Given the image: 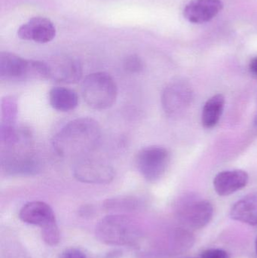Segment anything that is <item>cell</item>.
Masks as SVG:
<instances>
[{"label": "cell", "mask_w": 257, "mask_h": 258, "mask_svg": "<svg viewBox=\"0 0 257 258\" xmlns=\"http://www.w3.org/2000/svg\"><path fill=\"white\" fill-rule=\"evenodd\" d=\"M101 128L92 118L83 117L68 122L55 135L52 145L63 158L86 157L99 144Z\"/></svg>", "instance_id": "1"}, {"label": "cell", "mask_w": 257, "mask_h": 258, "mask_svg": "<svg viewBox=\"0 0 257 258\" xmlns=\"http://www.w3.org/2000/svg\"><path fill=\"white\" fill-rule=\"evenodd\" d=\"M4 146L2 153V167L11 174H31L39 168L37 161L31 150L30 135L27 132L18 131V135L12 141Z\"/></svg>", "instance_id": "2"}, {"label": "cell", "mask_w": 257, "mask_h": 258, "mask_svg": "<svg viewBox=\"0 0 257 258\" xmlns=\"http://www.w3.org/2000/svg\"><path fill=\"white\" fill-rule=\"evenodd\" d=\"M48 79L45 62L27 60L13 53H0V80L6 82Z\"/></svg>", "instance_id": "3"}, {"label": "cell", "mask_w": 257, "mask_h": 258, "mask_svg": "<svg viewBox=\"0 0 257 258\" xmlns=\"http://www.w3.org/2000/svg\"><path fill=\"white\" fill-rule=\"evenodd\" d=\"M86 104L95 110L110 108L116 102L118 89L111 76L104 72L94 73L84 79L81 86Z\"/></svg>", "instance_id": "4"}, {"label": "cell", "mask_w": 257, "mask_h": 258, "mask_svg": "<svg viewBox=\"0 0 257 258\" xmlns=\"http://www.w3.org/2000/svg\"><path fill=\"white\" fill-rule=\"evenodd\" d=\"M96 235L107 245H128L138 237V230L129 218L122 215H110L103 218L96 227Z\"/></svg>", "instance_id": "5"}, {"label": "cell", "mask_w": 257, "mask_h": 258, "mask_svg": "<svg viewBox=\"0 0 257 258\" xmlns=\"http://www.w3.org/2000/svg\"><path fill=\"white\" fill-rule=\"evenodd\" d=\"M135 162L139 172L147 181L156 182L167 171L170 154L164 147L151 146L138 152Z\"/></svg>", "instance_id": "6"}, {"label": "cell", "mask_w": 257, "mask_h": 258, "mask_svg": "<svg viewBox=\"0 0 257 258\" xmlns=\"http://www.w3.org/2000/svg\"><path fill=\"white\" fill-rule=\"evenodd\" d=\"M73 175L82 183L105 184L114 179L115 171L113 167L101 159L84 157L75 164Z\"/></svg>", "instance_id": "7"}, {"label": "cell", "mask_w": 257, "mask_h": 258, "mask_svg": "<svg viewBox=\"0 0 257 258\" xmlns=\"http://www.w3.org/2000/svg\"><path fill=\"white\" fill-rule=\"evenodd\" d=\"M193 100L191 88L185 82L170 83L164 89L161 96V104L169 116H180L187 110Z\"/></svg>", "instance_id": "8"}, {"label": "cell", "mask_w": 257, "mask_h": 258, "mask_svg": "<svg viewBox=\"0 0 257 258\" xmlns=\"http://www.w3.org/2000/svg\"><path fill=\"white\" fill-rule=\"evenodd\" d=\"M46 63L48 79L57 83L74 84L82 77L81 63L74 57L57 56Z\"/></svg>", "instance_id": "9"}, {"label": "cell", "mask_w": 257, "mask_h": 258, "mask_svg": "<svg viewBox=\"0 0 257 258\" xmlns=\"http://www.w3.org/2000/svg\"><path fill=\"white\" fill-rule=\"evenodd\" d=\"M19 218L26 224L40 227L42 231L57 227L54 211L44 202H30L24 205L20 211Z\"/></svg>", "instance_id": "10"}, {"label": "cell", "mask_w": 257, "mask_h": 258, "mask_svg": "<svg viewBox=\"0 0 257 258\" xmlns=\"http://www.w3.org/2000/svg\"><path fill=\"white\" fill-rule=\"evenodd\" d=\"M56 28L49 19L43 17H34L21 25L18 36L23 40L33 41L37 43H47L53 40Z\"/></svg>", "instance_id": "11"}, {"label": "cell", "mask_w": 257, "mask_h": 258, "mask_svg": "<svg viewBox=\"0 0 257 258\" xmlns=\"http://www.w3.org/2000/svg\"><path fill=\"white\" fill-rule=\"evenodd\" d=\"M214 209L210 202L204 200L192 199L187 200L181 209V215L189 226L200 229L211 221Z\"/></svg>", "instance_id": "12"}, {"label": "cell", "mask_w": 257, "mask_h": 258, "mask_svg": "<svg viewBox=\"0 0 257 258\" xmlns=\"http://www.w3.org/2000/svg\"><path fill=\"white\" fill-rule=\"evenodd\" d=\"M223 6L221 0H193L186 6L184 15L193 24H204L215 18Z\"/></svg>", "instance_id": "13"}, {"label": "cell", "mask_w": 257, "mask_h": 258, "mask_svg": "<svg viewBox=\"0 0 257 258\" xmlns=\"http://www.w3.org/2000/svg\"><path fill=\"white\" fill-rule=\"evenodd\" d=\"M248 179V174L242 170L222 171L214 178V189L218 195L229 196L244 188Z\"/></svg>", "instance_id": "14"}, {"label": "cell", "mask_w": 257, "mask_h": 258, "mask_svg": "<svg viewBox=\"0 0 257 258\" xmlns=\"http://www.w3.org/2000/svg\"><path fill=\"white\" fill-rule=\"evenodd\" d=\"M231 218L249 225H257V194H250L238 200L231 209Z\"/></svg>", "instance_id": "15"}, {"label": "cell", "mask_w": 257, "mask_h": 258, "mask_svg": "<svg viewBox=\"0 0 257 258\" xmlns=\"http://www.w3.org/2000/svg\"><path fill=\"white\" fill-rule=\"evenodd\" d=\"M49 103L52 108L57 111H71L78 106V95L72 89L54 87L49 92Z\"/></svg>", "instance_id": "16"}, {"label": "cell", "mask_w": 257, "mask_h": 258, "mask_svg": "<svg viewBox=\"0 0 257 258\" xmlns=\"http://www.w3.org/2000/svg\"><path fill=\"white\" fill-rule=\"evenodd\" d=\"M225 105V98L223 95H214L210 98L203 107L202 122L204 127L211 128L218 123Z\"/></svg>", "instance_id": "17"}, {"label": "cell", "mask_w": 257, "mask_h": 258, "mask_svg": "<svg viewBox=\"0 0 257 258\" xmlns=\"http://www.w3.org/2000/svg\"><path fill=\"white\" fill-rule=\"evenodd\" d=\"M3 122L2 125H15L17 113V104L12 98H6L3 100Z\"/></svg>", "instance_id": "18"}, {"label": "cell", "mask_w": 257, "mask_h": 258, "mask_svg": "<svg viewBox=\"0 0 257 258\" xmlns=\"http://www.w3.org/2000/svg\"><path fill=\"white\" fill-rule=\"evenodd\" d=\"M137 201L134 198H114L106 201L105 206L108 209H132L137 206Z\"/></svg>", "instance_id": "19"}, {"label": "cell", "mask_w": 257, "mask_h": 258, "mask_svg": "<svg viewBox=\"0 0 257 258\" xmlns=\"http://www.w3.org/2000/svg\"><path fill=\"white\" fill-rule=\"evenodd\" d=\"M125 69L131 73H138L143 69L141 60L135 55H131L125 62Z\"/></svg>", "instance_id": "20"}, {"label": "cell", "mask_w": 257, "mask_h": 258, "mask_svg": "<svg viewBox=\"0 0 257 258\" xmlns=\"http://www.w3.org/2000/svg\"><path fill=\"white\" fill-rule=\"evenodd\" d=\"M227 252L222 249H208L204 251L200 258H228Z\"/></svg>", "instance_id": "21"}, {"label": "cell", "mask_w": 257, "mask_h": 258, "mask_svg": "<svg viewBox=\"0 0 257 258\" xmlns=\"http://www.w3.org/2000/svg\"><path fill=\"white\" fill-rule=\"evenodd\" d=\"M60 258H87L85 254L78 248H70L64 250L60 254Z\"/></svg>", "instance_id": "22"}, {"label": "cell", "mask_w": 257, "mask_h": 258, "mask_svg": "<svg viewBox=\"0 0 257 258\" xmlns=\"http://www.w3.org/2000/svg\"><path fill=\"white\" fill-rule=\"evenodd\" d=\"M249 68H250V73H251L254 77H257V57L252 59Z\"/></svg>", "instance_id": "23"}, {"label": "cell", "mask_w": 257, "mask_h": 258, "mask_svg": "<svg viewBox=\"0 0 257 258\" xmlns=\"http://www.w3.org/2000/svg\"><path fill=\"white\" fill-rule=\"evenodd\" d=\"M254 125H255V128H257V114H256V117H255Z\"/></svg>", "instance_id": "24"}, {"label": "cell", "mask_w": 257, "mask_h": 258, "mask_svg": "<svg viewBox=\"0 0 257 258\" xmlns=\"http://www.w3.org/2000/svg\"><path fill=\"white\" fill-rule=\"evenodd\" d=\"M256 255H257V239L256 240Z\"/></svg>", "instance_id": "25"}]
</instances>
